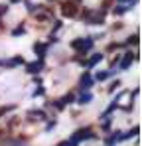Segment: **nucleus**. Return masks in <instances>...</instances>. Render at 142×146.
<instances>
[{"label":"nucleus","instance_id":"nucleus-1","mask_svg":"<svg viewBox=\"0 0 142 146\" xmlns=\"http://www.w3.org/2000/svg\"><path fill=\"white\" fill-rule=\"evenodd\" d=\"M71 140H73V142H81V140H97V134H93V130H91L89 126H85V128H79V130L71 136Z\"/></svg>","mask_w":142,"mask_h":146},{"label":"nucleus","instance_id":"nucleus-2","mask_svg":"<svg viewBox=\"0 0 142 146\" xmlns=\"http://www.w3.org/2000/svg\"><path fill=\"white\" fill-rule=\"evenodd\" d=\"M93 44H95V38H77L75 42H71V48H75V49H79L81 53H85V51H89V49L93 48Z\"/></svg>","mask_w":142,"mask_h":146},{"label":"nucleus","instance_id":"nucleus-3","mask_svg":"<svg viewBox=\"0 0 142 146\" xmlns=\"http://www.w3.org/2000/svg\"><path fill=\"white\" fill-rule=\"evenodd\" d=\"M61 14L63 16H67V18H75L77 16V2H73V0H65V2H61Z\"/></svg>","mask_w":142,"mask_h":146},{"label":"nucleus","instance_id":"nucleus-4","mask_svg":"<svg viewBox=\"0 0 142 146\" xmlns=\"http://www.w3.org/2000/svg\"><path fill=\"white\" fill-rule=\"evenodd\" d=\"M134 59H138V53L126 51V53H124V57H122V59L118 61V63H120V69H128V67L132 65V61H134Z\"/></svg>","mask_w":142,"mask_h":146},{"label":"nucleus","instance_id":"nucleus-5","mask_svg":"<svg viewBox=\"0 0 142 146\" xmlns=\"http://www.w3.org/2000/svg\"><path fill=\"white\" fill-rule=\"evenodd\" d=\"M95 83V79L91 77V73L89 71H83V75H81V91H87V89H91Z\"/></svg>","mask_w":142,"mask_h":146},{"label":"nucleus","instance_id":"nucleus-6","mask_svg":"<svg viewBox=\"0 0 142 146\" xmlns=\"http://www.w3.org/2000/svg\"><path fill=\"white\" fill-rule=\"evenodd\" d=\"M42 69H44V59H38V61L26 65V71L30 73V75H36V73H40Z\"/></svg>","mask_w":142,"mask_h":146},{"label":"nucleus","instance_id":"nucleus-7","mask_svg":"<svg viewBox=\"0 0 142 146\" xmlns=\"http://www.w3.org/2000/svg\"><path fill=\"white\" fill-rule=\"evenodd\" d=\"M47 46H49V44H40V42H38V44H34V48H32V49H34V53H36L40 59H44L46 53H47Z\"/></svg>","mask_w":142,"mask_h":146},{"label":"nucleus","instance_id":"nucleus-8","mask_svg":"<svg viewBox=\"0 0 142 146\" xmlns=\"http://www.w3.org/2000/svg\"><path fill=\"white\" fill-rule=\"evenodd\" d=\"M140 132V126H134L132 130H128L126 134H122V136H118V140H128V138H134L136 134Z\"/></svg>","mask_w":142,"mask_h":146},{"label":"nucleus","instance_id":"nucleus-9","mask_svg":"<svg viewBox=\"0 0 142 146\" xmlns=\"http://www.w3.org/2000/svg\"><path fill=\"white\" fill-rule=\"evenodd\" d=\"M91 101H93V95H91V93H87V91H85V93H81V97L77 99V103H79V105H87V103H91Z\"/></svg>","mask_w":142,"mask_h":146},{"label":"nucleus","instance_id":"nucleus-10","mask_svg":"<svg viewBox=\"0 0 142 146\" xmlns=\"http://www.w3.org/2000/svg\"><path fill=\"white\" fill-rule=\"evenodd\" d=\"M101 59H103V53H93V57L87 61V67H93V65H97Z\"/></svg>","mask_w":142,"mask_h":146},{"label":"nucleus","instance_id":"nucleus-11","mask_svg":"<svg viewBox=\"0 0 142 146\" xmlns=\"http://www.w3.org/2000/svg\"><path fill=\"white\" fill-rule=\"evenodd\" d=\"M128 10H130V6H117V8H113V14H124Z\"/></svg>","mask_w":142,"mask_h":146},{"label":"nucleus","instance_id":"nucleus-12","mask_svg":"<svg viewBox=\"0 0 142 146\" xmlns=\"http://www.w3.org/2000/svg\"><path fill=\"white\" fill-rule=\"evenodd\" d=\"M93 79H95V81H105V79H109V71H101V73H97Z\"/></svg>","mask_w":142,"mask_h":146},{"label":"nucleus","instance_id":"nucleus-13","mask_svg":"<svg viewBox=\"0 0 142 146\" xmlns=\"http://www.w3.org/2000/svg\"><path fill=\"white\" fill-rule=\"evenodd\" d=\"M118 134H120V132L117 130V132H115L113 136H109V138H107V144H109V146H113L115 142H118Z\"/></svg>","mask_w":142,"mask_h":146},{"label":"nucleus","instance_id":"nucleus-14","mask_svg":"<svg viewBox=\"0 0 142 146\" xmlns=\"http://www.w3.org/2000/svg\"><path fill=\"white\" fill-rule=\"evenodd\" d=\"M130 44H132V46H136V44H138V34H132V36L126 40V46H130Z\"/></svg>","mask_w":142,"mask_h":146},{"label":"nucleus","instance_id":"nucleus-15","mask_svg":"<svg viewBox=\"0 0 142 146\" xmlns=\"http://www.w3.org/2000/svg\"><path fill=\"white\" fill-rule=\"evenodd\" d=\"M12 109H14V105H8V107H0V117H2V115H6V113H8V111H12Z\"/></svg>","mask_w":142,"mask_h":146},{"label":"nucleus","instance_id":"nucleus-16","mask_svg":"<svg viewBox=\"0 0 142 146\" xmlns=\"http://www.w3.org/2000/svg\"><path fill=\"white\" fill-rule=\"evenodd\" d=\"M44 93H46V91H44V87H38V89H36V91H34L32 95H34V97H42Z\"/></svg>","mask_w":142,"mask_h":146},{"label":"nucleus","instance_id":"nucleus-17","mask_svg":"<svg viewBox=\"0 0 142 146\" xmlns=\"http://www.w3.org/2000/svg\"><path fill=\"white\" fill-rule=\"evenodd\" d=\"M118 87H120V81H118V79H117V81H115V83L111 85V89H109V91H111V93H115V91H117Z\"/></svg>","mask_w":142,"mask_h":146},{"label":"nucleus","instance_id":"nucleus-18","mask_svg":"<svg viewBox=\"0 0 142 146\" xmlns=\"http://www.w3.org/2000/svg\"><path fill=\"white\" fill-rule=\"evenodd\" d=\"M24 32H26V30H24L22 26H18V28H16V30L12 32V36H20V34H24Z\"/></svg>","mask_w":142,"mask_h":146},{"label":"nucleus","instance_id":"nucleus-19","mask_svg":"<svg viewBox=\"0 0 142 146\" xmlns=\"http://www.w3.org/2000/svg\"><path fill=\"white\" fill-rule=\"evenodd\" d=\"M59 28H61V22H59V20H55V22H53V32H57Z\"/></svg>","mask_w":142,"mask_h":146},{"label":"nucleus","instance_id":"nucleus-20","mask_svg":"<svg viewBox=\"0 0 142 146\" xmlns=\"http://www.w3.org/2000/svg\"><path fill=\"white\" fill-rule=\"evenodd\" d=\"M55 124H57V122H55V121H49V122H47V126H46V130H51V128H53Z\"/></svg>","mask_w":142,"mask_h":146},{"label":"nucleus","instance_id":"nucleus-21","mask_svg":"<svg viewBox=\"0 0 142 146\" xmlns=\"http://www.w3.org/2000/svg\"><path fill=\"white\" fill-rule=\"evenodd\" d=\"M6 12H8V6H0V16L6 14Z\"/></svg>","mask_w":142,"mask_h":146},{"label":"nucleus","instance_id":"nucleus-22","mask_svg":"<svg viewBox=\"0 0 142 146\" xmlns=\"http://www.w3.org/2000/svg\"><path fill=\"white\" fill-rule=\"evenodd\" d=\"M120 2H128V6H130V4H136L138 0H120Z\"/></svg>","mask_w":142,"mask_h":146},{"label":"nucleus","instance_id":"nucleus-23","mask_svg":"<svg viewBox=\"0 0 142 146\" xmlns=\"http://www.w3.org/2000/svg\"><path fill=\"white\" fill-rule=\"evenodd\" d=\"M57 146H69V140H63V142H59Z\"/></svg>","mask_w":142,"mask_h":146},{"label":"nucleus","instance_id":"nucleus-24","mask_svg":"<svg viewBox=\"0 0 142 146\" xmlns=\"http://www.w3.org/2000/svg\"><path fill=\"white\" fill-rule=\"evenodd\" d=\"M12 2H20V0H12Z\"/></svg>","mask_w":142,"mask_h":146}]
</instances>
